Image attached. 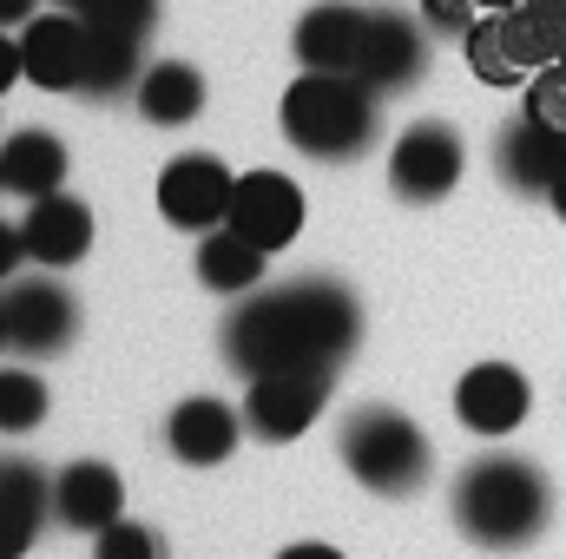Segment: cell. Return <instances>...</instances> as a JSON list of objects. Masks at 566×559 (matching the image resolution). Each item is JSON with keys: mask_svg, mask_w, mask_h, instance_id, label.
<instances>
[{"mask_svg": "<svg viewBox=\"0 0 566 559\" xmlns=\"http://www.w3.org/2000/svg\"><path fill=\"white\" fill-rule=\"evenodd\" d=\"M363 336V309L336 277H296L283 289H251L224 323V356L238 376L264 369H336Z\"/></svg>", "mask_w": 566, "mask_h": 559, "instance_id": "obj_1", "label": "cell"}, {"mask_svg": "<svg viewBox=\"0 0 566 559\" xmlns=\"http://www.w3.org/2000/svg\"><path fill=\"white\" fill-rule=\"evenodd\" d=\"M554 520V481L521 454H481L454 474V527L474 547H527Z\"/></svg>", "mask_w": 566, "mask_h": 559, "instance_id": "obj_2", "label": "cell"}, {"mask_svg": "<svg viewBox=\"0 0 566 559\" xmlns=\"http://www.w3.org/2000/svg\"><path fill=\"white\" fill-rule=\"evenodd\" d=\"M376 86L356 73H296L283 93L277 119L283 139L296 145L303 158H363L376 139Z\"/></svg>", "mask_w": 566, "mask_h": 559, "instance_id": "obj_3", "label": "cell"}, {"mask_svg": "<svg viewBox=\"0 0 566 559\" xmlns=\"http://www.w3.org/2000/svg\"><path fill=\"white\" fill-rule=\"evenodd\" d=\"M336 447H343V467H349L369 494H416V487L428 481L422 428L402 415V409H389V402L356 409V415L343 421Z\"/></svg>", "mask_w": 566, "mask_h": 559, "instance_id": "obj_4", "label": "cell"}, {"mask_svg": "<svg viewBox=\"0 0 566 559\" xmlns=\"http://www.w3.org/2000/svg\"><path fill=\"white\" fill-rule=\"evenodd\" d=\"M461 171H468V145L441 119H422L389 145V191L402 204H441L461 184Z\"/></svg>", "mask_w": 566, "mask_h": 559, "instance_id": "obj_5", "label": "cell"}, {"mask_svg": "<svg viewBox=\"0 0 566 559\" xmlns=\"http://www.w3.org/2000/svg\"><path fill=\"white\" fill-rule=\"evenodd\" d=\"M329 376L336 369H264V376H244V428L258 441H296L310 434V421L323 415L329 402Z\"/></svg>", "mask_w": 566, "mask_h": 559, "instance_id": "obj_6", "label": "cell"}, {"mask_svg": "<svg viewBox=\"0 0 566 559\" xmlns=\"http://www.w3.org/2000/svg\"><path fill=\"white\" fill-rule=\"evenodd\" d=\"M231 191H238V178H231L224 158H211V151H178V158H165V171H158V211H165V224L198 231V238L224 224Z\"/></svg>", "mask_w": 566, "mask_h": 559, "instance_id": "obj_7", "label": "cell"}, {"mask_svg": "<svg viewBox=\"0 0 566 559\" xmlns=\"http://www.w3.org/2000/svg\"><path fill=\"white\" fill-rule=\"evenodd\" d=\"M0 296H7V349L60 356L80 336V303L60 277H13Z\"/></svg>", "mask_w": 566, "mask_h": 559, "instance_id": "obj_8", "label": "cell"}, {"mask_svg": "<svg viewBox=\"0 0 566 559\" xmlns=\"http://www.w3.org/2000/svg\"><path fill=\"white\" fill-rule=\"evenodd\" d=\"M86 40H93V27H86V13H33L27 27H20V73H27V86H40V93H80V80H86Z\"/></svg>", "mask_w": 566, "mask_h": 559, "instance_id": "obj_9", "label": "cell"}, {"mask_svg": "<svg viewBox=\"0 0 566 559\" xmlns=\"http://www.w3.org/2000/svg\"><path fill=\"white\" fill-rule=\"evenodd\" d=\"M224 224H231L238 238H251L258 251L277 257V251L296 244V231H303V191H296L283 171H244L238 191H231Z\"/></svg>", "mask_w": 566, "mask_h": 559, "instance_id": "obj_10", "label": "cell"}, {"mask_svg": "<svg viewBox=\"0 0 566 559\" xmlns=\"http://www.w3.org/2000/svg\"><path fill=\"white\" fill-rule=\"evenodd\" d=\"M534 409V389H527V376L514 369V362H474L461 382H454V421L468 428V434H481V441H501V434H514L521 421Z\"/></svg>", "mask_w": 566, "mask_h": 559, "instance_id": "obj_11", "label": "cell"}, {"mask_svg": "<svg viewBox=\"0 0 566 559\" xmlns=\"http://www.w3.org/2000/svg\"><path fill=\"white\" fill-rule=\"evenodd\" d=\"M20 251H27V264H40V271H73V264L93 251V211H86L73 191L33 198L27 218H20Z\"/></svg>", "mask_w": 566, "mask_h": 559, "instance_id": "obj_12", "label": "cell"}, {"mask_svg": "<svg viewBox=\"0 0 566 559\" xmlns=\"http://www.w3.org/2000/svg\"><path fill=\"white\" fill-rule=\"evenodd\" d=\"M363 33H369V7L323 0V7H310V13L296 20L290 46H296V66H303V73H356Z\"/></svg>", "mask_w": 566, "mask_h": 559, "instance_id": "obj_13", "label": "cell"}, {"mask_svg": "<svg viewBox=\"0 0 566 559\" xmlns=\"http://www.w3.org/2000/svg\"><path fill=\"white\" fill-rule=\"evenodd\" d=\"M53 520L73 534H106L113 520H126V481L106 461H66L53 474Z\"/></svg>", "mask_w": 566, "mask_h": 559, "instance_id": "obj_14", "label": "cell"}, {"mask_svg": "<svg viewBox=\"0 0 566 559\" xmlns=\"http://www.w3.org/2000/svg\"><path fill=\"white\" fill-rule=\"evenodd\" d=\"M461 46H468V66L481 86H527L541 73V46H534L527 20H514V13H481L461 33Z\"/></svg>", "mask_w": 566, "mask_h": 559, "instance_id": "obj_15", "label": "cell"}, {"mask_svg": "<svg viewBox=\"0 0 566 559\" xmlns=\"http://www.w3.org/2000/svg\"><path fill=\"white\" fill-rule=\"evenodd\" d=\"M428 66V40L409 13H369V33H363V60H356V80H369L376 93H409Z\"/></svg>", "mask_w": 566, "mask_h": 559, "instance_id": "obj_16", "label": "cell"}, {"mask_svg": "<svg viewBox=\"0 0 566 559\" xmlns=\"http://www.w3.org/2000/svg\"><path fill=\"white\" fill-rule=\"evenodd\" d=\"M238 441H244V409H231L218 395H191L165 415V447L185 467H218V461H231Z\"/></svg>", "mask_w": 566, "mask_h": 559, "instance_id": "obj_17", "label": "cell"}, {"mask_svg": "<svg viewBox=\"0 0 566 559\" xmlns=\"http://www.w3.org/2000/svg\"><path fill=\"white\" fill-rule=\"evenodd\" d=\"M494 171H501V184H514V191H527V198H547L554 191V178L566 171V133H547L541 119H507L501 126V139H494Z\"/></svg>", "mask_w": 566, "mask_h": 559, "instance_id": "obj_18", "label": "cell"}, {"mask_svg": "<svg viewBox=\"0 0 566 559\" xmlns=\"http://www.w3.org/2000/svg\"><path fill=\"white\" fill-rule=\"evenodd\" d=\"M66 171H73V151L60 133H40V126H27V133H13V139H0V178H7V191L13 198H53V191H66Z\"/></svg>", "mask_w": 566, "mask_h": 559, "instance_id": "obj_19", "label": "cell"}, {"mask_svg": "<svg viewBox=\"0 0 566 559\" xmlns=\"http://www.w3.org/2000/svg\"><path fill=\"white\" fill-rule=\"evenodd\" d=\"M133 106H139L145 126H191L205 113V73L191 60H158L139 73Z\"/></svg>", "mask_w": 566, "mask_h": 559, "instance_id": "obj_20", "label": "cell"}, {"mask_svg": "<svg viewBox=\"0 0 566 559\" xmlns=\"http://www.w3.org/2000/svg\"><path fill=\"white\" fill-rule=\"evenodd\" d=\"M264 264H271V251H258L251 238H238L231 224H218V231H205L191 271H198L205 289H218V296H251L264 283Z\"/></svg>", "mask_w": 566, "mask_h": 559, "instance_id": "obj_21", "label": "cell"}, {"mask_svg": "<svg viewBox=\"0 0 566 559\" xmlns=\"http://www.w3.org/2000/svg\"><path fill=\"white\" fill-rule=\"evenodd\" d=\"M86 27H93V20H86ZM139 46H145V40H126V33H113V27H93L80 93H86V99H119V93H133V86H139V73H145Z\"/></svg>", "mask_w": 566, "mask_h": 559, "instance_id": "obj_22", "label": "cell"}, {"mask_svg": "<svg viewBox=\"0 0 566 559\" xmlns=\"http://www.w3.org/2000/svg\"><path fill=\"white\" fill-rule=\"evenodd\" d=\"M46 421V382L33 369H0V434H27Z\"/></svg>", "mask_w": 566, "mask_h": 559, "instance_id": "obj_23", "label": "cell"}, {"mask_svg": "<svg viewBox=\"0 0 566 559\" xmlns=\"http://www.w3.org/2000/svg\"><path fill=\"white\" fill-rule=\"evenodd\" d=\"M527 119H541L547 133H566V66H541L534 80H527V106H521Z\"/></svg>", "mask_w": 566, "mask_h": 559, "instance_id": "obj_24", "label": "cell"}, {"mask_svg": "<svg viewBox=\"0 0 566 559\" xmlns=\"http://www.w3.org/2000/svg\"><path fill=\"white\" fill-rule=\"evenodd\" d=\"M86 20H93V27H113V33H126V40H145V33L158 27V0H93Z\"/></svg>", "mask_w": 566, "mask_h": 559, "instance_id": "obj_25", "label": "cell"}, {"mask_svg": "<svg viewBox=\"0 0 566 559\" xmlns=\"http://www.w3.org/2000/svg\"><path fill=\"white\" fill-rule=\"evenodd\" d=\"M93 559H158V534L139 520H113L106 534H93Z\"/></svg>", "mask_w": 566, "mask_h": 559, "instance_id": "obj_26", "label": "cell"}, {"mask_svg": "<svg viewBox=\"0 0 566 559\" xmlns=\"http://www.w3.org/2000/svg\"><path fill=\"white\" fill-rule=\"evenodd\" d=\"M40 527H46L40 514H27L20 500H7V494H0V559H20L27 547H33V534H40Z\"/></svg>", "mask_w": 566, "mask_h": 559, "instance_id": "obj_27", "label": "cell"}, {"mask_svg": "<svg viewBox=\"0 0 566 559\" xmlns=\"http://www.w3.org/2000/svg\"><path fill=\"white\" fill-rule=\"evenodd\" d=\"M422 13H428V27H434V33H468V27L481 20V7H474V0H422Z\"/></svg>", "mask_w": 566, "mask_h": 559, "instance_id": "obj_28", "label": "cell"}, {"mask_svg": "<svg viewBox=\"0 0 566 559\" xmlns=\"http://www.w3.org/2000/svg\"><path fill=\"white\" fill-rule=\"evenodd\" d=\"M13 80H27V73H20V40H7V27H0V93H7Z\"/></svg>", "mask_w": 566, "mask_h": 559, "instance_id": "obj_29", "label": "cell"}, {"mask_svg": "<svg viewBox=\"0 0 566 559\" xmlns=\"http://www.w3.org/2000/svg\"><path fill=\"white\" fill-rule=\"evenodd\" d=\"M20 257H27V251H20V224H0V283L13 277Z\"/></svg>", "mask_w": 566, "mask_h": 559, "instance_id": "obj_30", "label": "cell"}, {"mask_svg": "<svg viewBox=\"0 0 566 559\" xmlns=\"http://www.w3.org/2000/svg\"><path fill=\"white\" fill-rule=\"evenodd\" d=\"M277 559H343L336 547H323V540H303V547H283Z\"/></svg>", "mask_w": 566, "mask_h": 559, "instance_id": "obj_31", "label": "cell"}, {"mask_svg": "<svg viewBox=\"0 0 566 559\" xmlns=\"http://www.w3.org/2000/svg\"><path fill=\"white\" fill-rule=\"evenodd\" d=\"M33 20V0H0V27H27Z\"/></svg>", "mask_w": 566, "mask_h": 559, "instance_id": "obj_32", "label": "cell"}, {"mask_svg": "<svg viewBox=\"0 0 566 559\" xmlns=\"http://www.w3.org/2000/svg\"><path fill=\"white\" fill-rule=\"evenodd\" d=\"M547 204L560 211V224H566V171H560V178H554V191H547Z\"/></svg>", "mask_w": 566, "mask_h": 559, "instance_id": "obj_33", "label": "cell"}, {"mask_svg": "<svg viewBox=\"0 0 566 559\" xmlns=\"http://www.w3.org/2000/svg\"><path fill=\"white\" fill-rule=\"evenodd\" d=\"M53 7H66V13H86V7H93V0H53Z\"/></svg>", "mask_w": 566, "mask_h": 559, "instance_id": "obj_34", "label": "cell"}, {"mask_svg": "<svg viewBox=\"0 0 566 559\" xmlns=\"http://www.w3.org/2000/svg\"><path fill=\"white\" fill-rule=\"evenodd\" d=\"M7 289V283H0ZM0 349H7V296H0Z\"/></svg>", "mask_w": 566, "mask_h": 559, "instance_id": "obj_35", "label": "cell"}, {"mask_svg": "<svg viewBox=\"0 0 566 559\" xmlns=\"http://www.w3.org/2000/svg\"><path fill=\"white\" fill-rule=\"evenodd\" d=\"M0 191H7V178H0Z\"/></svg>", "mask_w": 566, "mask_h": 559, "instance_id": "obj_36", "label": "cell"}]
</instances>
